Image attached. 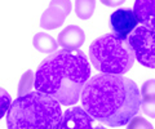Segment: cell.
Masks as SVG:
<instances>
[{
    "mask_svg": "<svg viewBox=\"0 0 155 129\" xmlns=\"http://www.w3.org/2000/svg\"><path fill=\"white\" fill-rule=\"evenodd\" d=\"M94 119L83 108L72 107L64 114L58 129H106L101 125H93Z\"/></svg>",
    "mask_w": 155,
    "mask_h": 129,
    "instance_id": "ba28073f",
    "label": "cell"
},
{
    "mask_svg": "<svg viewBox=\"0 0 155 129\" xmlns=\"http://www.w3.org/2000/svg\"><path fill=\"white\" fill-rule=\"evenodd\" d=\"M91 78V65L81 50H57L39 65L34 78L38 92L54 98L60 105L72 106L80 99Z\"/></svg>",
    "mask_w": 155,
    "mask_h": 129,
    "instance_id": "7a4b0ae2",
    "label": "cell"
},
{
    "mask_svg": "<svg viewBox=\"0 0 155 129\" xmlns=\"http://www.w3.org/2000/svg\"><path fill=\"white\" fill-rule=\"evenodd\" d=\"M127 129H154V127L146 119H143L141 116H134L132 120L128 123Z\"/></svg>",
    "mask_w": 155,
    "mask_h": 129,
    "instance_id": "5bb4252c",
    "label": "cell"
},
{
    "mask_svg": "<svg viewBox=\"0 0 155 129\" xmlns=\"http://www.w3.org/2000/svg\"><path fill=\"white\" fill-rule=\"evenodd\" d=\"M71 12L70 0H52L40 18V26L44 30H56L64 25Z\"/></svg>",
    "mask_w": 155,
    "mask_h": 129,
    "instance_id": "8992f818",
    "label": "cell"
},
{
    "mask_svg": "<svg viewBox=\"0 0 155 129\" xmlns=\"http://www.w3.org/2000/svg\"><path fill=\"white\" fill-rule=\"evenodd\" d=\"M100 2L106 7H119L124 4L125 0H100Z\"/></svg>",
    "mask_w": 155,
    "mask_h": 129,
    "instance_id": "e0dca14e",
    "label": "cell"
},
{
    "mask_svg": "<svg viewBox=\"0 0 155 129\" xmlns=\"http://www.w3.org/2000/svg\"><path fill=\"white\" fill-rule=\"evenodd\" d=\"M128 41L140 65L155 69V31L138 26L128 36Z\"/></svg>",
    "mask_w": 155,
    "mask_h": 129,
    "instance_id": "5b68a950",
    "label": "cell"
},
{
    "mask_svg": "<svg viewBox=\"0 0 155 129\" xmlns=\"http://www.w3.org/2000/svg\"><path fill=\"white\" fill-rule=\"evenodd\" d=\"M32 44L35 49L41 52V53H54L58 48V43L54 40V37L45 34V32H38L34 36Z\"/></svg>",
    "mask_w": 155,
    "mask_h": 129,
    "instance_id": "8fae6325",
    "label": "cell"
},
{
    "mask_svg": "<svg viewBox=\"0 0 155 129\" xmlns=\"http://www.w3.org/2000/svg\"><path fill=\"white\" fill-rule=\"evenodd\" d=\"M89 58L97 71L113 75L128 73L136 60L128 39H122L114 34L97 37L89 47Z\"/></svg>",
    "mask_w": 155,
    "mask_h": 129,
    "instance_id": "277c9868",
    "label": "cell"
},
{
    "mask_svg": "<svg viewBox=\"0 0 155 129\" xmlns=\"http://www.w3.org/2000/svg\"><path fill=\"white\" fill-rule=\"evenodd\" d=\"M85 34L79 26L71 25L62 30L58 35V45L66 50H78L84 44Z\"/></svg>",
    "mask_w": 155,
    "mask_h": 129,
    "instance_id": "9c48e42d",
    "label": "cell"
},
{
    "mask_svg": "<svg viewBox=\"0 0 155 129\" xmlns=\"http://www.w3.org/2000/svg\"><path fill=\"white\" fill-rule=\"evenodd\" d=\"M141 97L142 99L149 97H155V79H150L143 83L141 88Z\"/></svg>",
    "mask_w": 155,
    "mask_h": 129,
    "instance_id": "2e32d148",
    "label": "cell"
},
{
    "mask_svg": "<svg viewBox=\"0 0 155 129\" xmlns=\"http://www.w3.org/2000/svg\"><path fill=\"white\" fill-rule=\"evenodd\" d=\"M80 99L88 115L111 128L127 125L142 103L137 84L123 75L113 74L92 76L84 85Z\"/></svg>",
    "mask_w": 155,
    "mask_h": 129,
    "instance_id": "6da1fadb",
    "label": "cell"
},
{
    "mask_svg": "<svg viewBox=\"0 0 155 129\" xmlns=\"http://www.w3.org/2000/svg\"><path fill=\"white\" fill-rule=\"evenodd\" d=\"M137 23L138 21L133 13V9L119 8L110 16V26L113 34L122 39H128Z\"/></svg>",
    "mask_w": 155,
    "mask_h": 129,
    "instance_id": "52a82bcc",
    "label": "cell"
},
{
    "mask_svg": "<svg viewBox=\"0 0 155 129\" xmlns=\"http://www.w3.org/2000/svg\"><path fill=\"white\" fill-rule=\"evenodd\" d=\"M11 105H12L11 94H9L4 88L0 87V120L5 116V112H8Z\"/></svg>",
    "mask_w": 155,
    "mask_h": 129,
    "instance_id": "4fadbf2b",
    "label": "cell"
},
{
    "mask_svg": "<svg viewBox=\"0 0 155 129\" xmlns=\"http://www.w3.org/2000/svg\"><path fill=\"white\" fill-rule=\"evenodd\" d=\"M133 13L143 27L155 31V0H136Z\"/></svg>",
    "mask_w": 155,
    "mask_h": 129,
    "instance_id": "30bf717a",
    "label": "cell"
},
{
    "mask_svg": "<svg viewBox=\"0 0 155 129\" xmlns=\"http://www.w3.org/2000/svg\"><path fill=\"white\" fill-rule=\"evenodd\" d=\"M96 8V0H75V13L80 20H89Z\"/></svg>",
    "mask_w": 155,
    "mask_h": 129,
    "instance_id": "7c38bea8",
    "label": "cell"
},
{
    "mask_svg": "<svg viewBox=\"0 0 155 129\" xmlns=\"http://www.w3.org/2000/svg\"><path fill=\"white\" fill-rule=\"evenodd\" d=\"M141 110L143 111L145 115L155 119V97H149L142 99Z\"/></svg>",
    "mask_w": 155,
    "mask_h": 129,
    "instance_id": "9a60e30c",
    "label": "cell"
},
{
    "mask_svg": "<svg viewBox=\"0 0 155 129\" xmlns=\"http://www.w3.org/2000/svg\"><path fill=\"white\" fill-rule=\"evenodd\" d=\"M61 105L40 92L19 94L7 114L8 129H58L62 120Z\"/></svg>",
    "mask_w": 155,
    "mask_h": 129,
    "instance_id": "3957f363",
    "label": "cell"
}]
</instances>
